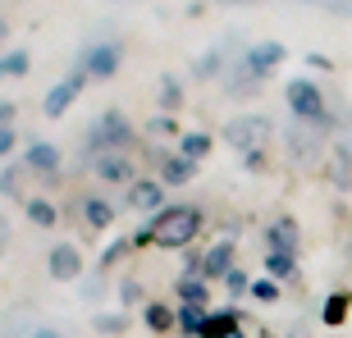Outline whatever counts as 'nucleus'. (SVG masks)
Wrapping results in <instances>:
<instances>
[{
    "mask_svg": "<svg viewBox=\"0 0 352 338\" xmlns=\"http://www.w3.org/2000/svg\"><path fill=\"white\" fill-rule=\"evenodd\" d=\"M133 142H138L133 124L119 115V110H105V115L87 128V142H82V165H91V160L105 156V151H129Z\"/></svg>",
    "mask_w": 352,
    "mask_h": 338,
    "instance_id": "f257e3e1",
    "label": "nucleus"
},
{
    "mask_svg": "<svg viewBox=\"0 0 352 338\" xmlns=\"http://www.w3.org/2000/svg\"><path fill=\"white\" fill-rule=\"evenodd\" d=\"M201 234V210L197 206H165L151 215V243L156 247H188Z\"/></svg>",
    "mask_w": 352,
    "mask_h": 338,
    "instance_id": "f03ea898",
    "label": "nucleus"
},
{
    "mask_svg": "<svg viewBox=\"0 0 352 338\" xmlns=\"http://www.w3.org/2000/svg\"><path fill=\"white\" fill-rule=\"evenodd\" d=\"M284 101H288V110H293V119L316 124V128H334V115H329V105H325V91L316 87L311 78H293L284 87Z\"/></svg>",
    "mask_w": 352,
    "mask_h": 338,
    "instance_id": "7ed1b4c3",
    "label": "nucleus"
},
{
    "mask_svg": "<svg viewBox=\"0 0 352 338\" xmlns=\"http://www.w3.org/2000/svg\"><path fill=\"white\" fill-rule=\"evenodd\" d=\"M270 133H274V124L265 115H238L224 124V142L234 146V151H243V156H252V151H265Z\"/></svg>",
    "mask_w": 352,
    "mask_h": 338,
    "instance_id": "20e7f679",
    "label": "nucleus"
},
{
    "mask_svg": "<svg viewBox=\"0 0 352 338\" xmlns=\"http://www.w3.org/2000/svg\"><path fill=\"white\" fill-rule=\"evenodd\" d=\"M124 65V46L119 41H87L78 51V69L87 78H115Z\"/></svg>",
    "mask_w": 352,
    "mask_h": 338,
    "instance_id": "39448f33",
    "label": "nucleus"
},
{
    "mask_svg": "<svg viewBox=\"0 0 352 338\" xmlns=\"http://www.w3.org/2000/svg\"><path fill=\"white\" fill-rule=\"evenodd\" d=\"M82 87H87V74H82V69H74L69 78H60L51 91H46V101H41V115H46V119H60L69 105L82 96Z\"/></svg>",
    "mask_w": 352,
    "mask_h": 338,
    "instance_id": "423d86ee",
    "label": "nucleus"
},
{
    "mask_svg": "<svg viewBox=\"0 0 352 338\" xmlns=\"http://www.w3.org/2000/svg\"><path fill=\"white\" fill-rule=\"evenodd\" d=\"M329 128H316V124H302V119H293L288 124V156L293 160H302V165H311L316 156H320V137H325Z\"/></svg>",
    "mask_w": 352,
    "mask_h": 338,
    "instance_id": "0eeeda50",
    "label": "nucleus"
},
{
    "mask_svg": "<svg viewBox=\"0 0 352 338\" xmlns=\"http://www.w3.org/2000/svg\"><path fill=\"white\" fill-rule=\"evenodd\" d=\"M46 274H51L55 284H74V279H82V251L74 247V243H55V247L46 251Z\"/></svg>",
    "mask_w": 352,
    "mask_h": 338,
    "instance_id": "6e6552de",
    "label": "nucleus"
},
{
    "mask_svg": "<svg viewBox=\"0 0 352 338\" xmlns=\"http://www.w3.org/2000/svg\"><path fill=\"white\" fill-rule=\"evenodd\" d=\"M284 60H288V51L279 46V41H256V46H248V51H243V65H248L261 82L270 78V74L284 65Z\"/></svg>",
    "mask_w": 352,
    "mask_h": 338,
    "instance_id": "1a4fd4ad",
    "label": "nucleus"
},
{
    "mask_svg": "<svg viewBox=\"0 0 352 338\" xmlns=\"http://www.w3.org/2000/svg\"><path fill=\"white\" fill-rule=\"evenodd\" d=\"M91 169H96V179H101V183H124V188L138 183V169H133V160L124 156V151H105V156H96Z\"/></svg>",
    "mask_w": 352,
    "mask_h": 338,
    "instance_id": "9d476101",
    "label": "nucleus"
},
{
    "mask_svg": "<svg viewBox=\"0 0 352 338\" xmlns=\"http://www.w3.org/2000/svg\"><path fill=\"white\" fill-rule=\"evenodd\" d=\"M298 247H302V229L293 215H279V220L265 224V251H293L298 256Z\"/></svg>",
    "mask_w": 352,
    "mask_h": 338,
    "instance_id": "9b49d317",
    "label": "nucleus"
},
{
    "mask_svg": "<svg viewBox=\"0 0 352 338\" xmlns=\"http://www.w3.org/2000/svg\"><path fill=\"white\" fill-rule=\"evenodd\" d=\"M133 210H146V215H160L165 210V183L160 179H138L129 188V196H124Z\"/></svg>",
    "mask_w": 352,
    "mask_h": 338,
    "instance_id": "f8f14e48",
    "label": "nucleus"
},
{
    "mask_svg": "<svg viewBox=\"0 0 352 338\" xmlns=\"http://www.w3.org/2000/svg\"><path fill=\"white\" fill-rule=\"evenodd\" d=\"M156 165H160V183H170V188H183V183L197 179V160L179 156V151H156Z\"/></svg>",
    "mask_w": 352,
    "mask_h": 338,
    "instance_id": "ddd939ff",
    "label": "nucleus"
},
{
    "mask_svg": "<svg viewBox=\"0 0 352 338\" xmlns=\"http://www.w3.org/2000/svg\"><path fill=\"white\" fill-rule=\"evenodd\" d=\"M325 179L339 188V192H352V146L343 142H334L329 146V160H325Z\"/></svg>",
    "mask_w": 352,
    "mask_h": 338,
    "instance_id": "4468645a",
    "label": "nucleus"
},
{
    "mask_svg": "<svg viewBox=\"0 0 352 338\" xmlns=\"http://www.w3.org/2000/svg\"><path fill=\"white\" fill-rule=\"evenodd\" d=\"M234 51H238V37L220 41V46H215V51H206V55H197V60H192V78L197 82H210L220 69H229V55H234Z\"/></svg>",
    "mask_w": 352,
    "mask_h": 338,
    "instance_id": "2eb2a0df",
    "label": "nucleus"
},
{
    "mask_svg": "<svg viewBox=\"0 0 352 338\" xmlns=\"http://www.w3.org/2000/svg\"><path fill=\"white\" fill-rule=\"evenodd\" d=\"M23 160H28V169L46 174V183L60 179V146H51V142H32V146L23 151Z\"/></svg>",
    "mask_w": 352,
    "mask_h": 338,
    "instance_id": "dca6fc26",
    "label": "nucleus"
},
{
    "mask_svg": "<svg viewBox=\"0 0 352 338\" xmlns=\"http://www.w3.org/2000/svg\"><path fill=\"white\" fill-rule=\"evenodd\" d=\"M229 270H234V238H220L201 260V279H224Z\"/></svg>",
    "mask_w": 352,
    "mask_h": 338,
    "instance_id": "f3484780",
    "label": "nucleus"
},
{
    "mask_svg": "<svg viewBox=\"0 0 352 338\" xmlns=\"http://www.w3.org/2000/svg\"><path fill=\"white\" fill-rule=\"evenodd\" d=\"M142 320H146V329H151V334H174V329H179V311H170L165 302H146V306H142Z\"/></svg>",
    "mask_w": 352,
    "mask_h": 338,
    "instance_id": "a211bd4d",
    "label": "nucleus"
},
{
    "mask_svg": "<svg viewBox=\"0 0 352 338\" xmlns=\"http://www.w3.org/2000/svg\"><path fill=\"white\" fill-rule=\"evenodd\" d=\"M224 87H229V96H252V91L261 87V78L238 60V65H229V74H224Z\"/></svg>",
    "mask_w": 352,
    "mask_h": 338,
    "instance_id": "6ab92c4d",
    "label": "nucleus"
},
{
    "mask_svg": "<svg viewBox=\"0 0 352 338\" xmlns=\"http://www.w3.org/2000/svg\"><path fill=\"white\" fill-rule=\"evenodd\" d=\"M115 215L119 210L105 201V196H82V220L91 224V229H110L115 224Z\"/></svg>",
    "mask_w": 352,
    "mask_h": 338,
    "instance_id": "aec40b11",
    "label": "nucleus"
},
{
    "mask_svg": "<svg viewBox=\"0 0 352 338\" xmlns=\"http://www.w3.org/2000/svg\"><path fill=\"white\" fill-rule=\"evenodd\" d=\"M348 311H352V293H329L325 306H320V325L339 329L343 320H348Z\"/></svg>",
    "mask_w": 352,
    "mask_h": 338,
    "instance_id": "412c9836",
    "label": "nucleus"
},
{
    "mask_svg": "<svg viewBox=\"0 0 352 338\" xmlns=\"http://www.w3.org/2000/svg\"><path fill=\"white\" fill-rule=\"evenodd\" d=\"M238 334V311H210L201 338H234Z\"/></svg>",
    "mask_w": 352,
    "mask_h": 338,
    "instance_id": "4be33fe9",
    "label": "nucleus"
},
{
    "mask_svg": "<svg viewBox=\"0 0 352 338\" xmlns=\"http://www.w3.org/2000/svg\"><path fill=\"white\" fill-rule=\"evenodd\" d=\"M210 133H179V156H188V160H206L210 156Z\"/></svg>",
    "mask_w": 352,
    "mask_h": 338,
    "instance_id": "5701e85b",
    "label": "nucleus"
},
{
    "mask_svg": "<svg viewBox=\"0 0 352 338\" xmlns=\"http://www.w3.org/2000/svg\"><path fill=\"white\" fill-rule=\"evenodd\" d=\"M23 210H28V220L37 224V229H55V220H60V210H55L46 196H32V201H23Z\"/></svg>",
    "mask_w": 352,
    "mask_h": 338,
    "instance_id": "b1692460",
    "label": "nucleus"
},
{
    "mask_svg": "<svg viewBox=\"0 0 352 338\" xmlns=\"http://www.w3.org/2000/svg\"><path fill=\"white\" fill-rule=\"evenodd\" d=\"M206 306H179V334L188 338H201V329H206Z\"/></svg>",
    "mask_w": 352,
    "mask_h": 338,
    "instance_id": "393cba45",
    "label": "nucleus"
},
{
    "mask_svg": "<svg viewBox=\"0 0 352 338\" xmlns=\"http://www.w3.org/2000/svg\"><path fill=\"white\" fill-rule=\"evenodd\" d=\"M265 274H270V279L298 274V256H293V251H265Z\"/></svg>",
    "mask_w": 352,
    "mask_h": 338,
    "instance_id": "a878e982",
    "label": "nucleus"
},
{
    "mask_svg": "<svg viewBox=\"0 0 352 338\" xmlns=\"http://www.w3.org/2000/svg\"><path fill=\"white\" fill-rule=\"evenodd\" d=\"M28 69H32V55H28V51H10V55H0V82H5V78H23Z\"/></svg>",
    "mask_w": 352,
    "mask_h": 338,
    "instance_id": "bb28decb",
    "label": "nucleus"
},
{
    "mask_svg": "<svg viewBox=\"0 0 352 338\" xmlns=\"http://www.w3.org/2000/svg\"><path fill=\"white\" fill-rule=\"evenodd\" d=\"M179 105H183V87H179V78H174V74H160V110H165V115H174Z\"/></svg>",
    "mask_w": 352,
    "mask_h": 338,
    "instance_id": "cd10ccee",
    "label": "nucleus"
},
{
    "mask_svg": "<svg viewBox=\"0 0 352 338\" xmlns=\"http://www.w3.org/2000/svg\"><path fill=\"white\" fill-rule=\"evenodd\" d=\"M179 297H183V306H206V297H210L206 279H179Z\"/></svg>",
    "mask_w": 352,
    "mask_h": 338,
    "instance_id": "c85d7f7f",
    "label": "nucleus"
},
{
    "mask_svg": "<svg viewBox=\"0 0 352 338\" xmlns=\"http://www.w3.org/2000/svg\"><path fill=\"white\" fill-rule=\"evenodd\" d=\"M91 329H96V334H105V338H115V334H124V329H129V315L119 311V315H96V320H91Z\"/></svg>",
    "mask_w": 352,
    "mask_h": 338,
    "instance_id": "c756f323",
    "label": "nucleus"
},
{
    "mask_svg": "<svg viewBox=\"0 0 352 338\" xmlns=\"http://www.w3.org/2000/svg\"><path fill=\"white\" fill-rule=\"evenodd\" d=\"M252 297L265 302V306H270V302H279V279H270V274H265V279H252Z\"/></svg>",
    "mask_w": 352,
    "mask_h": 338,
    "instance_id": "7c9ffc66",
    "label": "nucleus"
},
{
    "mask_svg": "<svg viewBox=\"0 0 352 338\" xmlns=\"http://www.w3.org/2000/svg\"><path fill=\"white\" fill-rule=\"evenodd\" d=\"M224 288H229V297H243V293H252V279L234 265V270L224 274Z\"/></svg>",
    "mask_w": 352,
    "mask_h": 338,
    "instance_id": "2f4dec72",
    "label": "nucleus"
},
{
    "mask_svg": "<svg viewBox=\"0 0 352 338\" xmlns=\"http://www.w3.org/2000/svg\"><path fill=\"white\" fill-rule=\"evenodd\" d=\"M133 251V238H119V243H110V247H105V256H101V270H110V265H115V260H124Z\"/></svg>",
    "mask_w": 352,
    "mask_h": 338,
    "instance_id": "473e14b6",
    "label": "nucleus"
},
{
    "mask_svg": "<svg viewBox=\"0 0 352 338\" xmlns=\"http://www.w3.org/2000/svg\"><path fill=\"white\" fill-rule=\"evenodd\" d=\"M101 293H105V279H101V270H96V274H82V297H87V302H96Z\"/></svg>",
    "mask_w": 352,
    "mask_h": 338,
    "instance_id": "72a5a7b5",
    "label": "nucleus"
},
{
    "mask_svg": "<svg viewBox=\"0 0 352 338\" xmlns=\"http://www.w3.org/2000/svg\"><path fill=\"white\" fill-rule=\"evenodd\" d=\"M119 302L138 306V302H142V284H138V279H124V284H119Z\"/></svg>",
    "mask_w": 352,
    "mask_h": 338,
    "instance_id": "f704fd0d",
    "label": "nucleus"
},
{
    "mask_svg": "<svg viewBox=\"0 0 352 338\" xmlns=\"http://www.w3.org/2000/svg\"><path fill=\"white\" fill-rule=\"evenodd\" d=\"M320 10L334 19H352V0H320Z\"/></svg>",
    "mask_w": 352,
    "mask_h": 338,
    "instance_id": "c9c22d12",
    "label": "nucleus"
},
{
    "mask_svg": "<svg viewBox=\"0 0 352 338\" xmlns=\"http://www.w3.org/2000/svg\"><path fill=\"white\" fill-rule=\"evenodd\" d=\"M0 192H5V196L19 192V169H0Z\"/></svg>",
    "mask_w": 352,
    "mask_h": 338,
    "instance_id": "e433bc0d",
    "label": "nucleus"
},
{
    "mask_svg": "<svg viewBox=\"0 0 352 338\" xmlns=\"http://www.w3.org/2000/svg\"><path fill=\"white\" fill-rule=\"evenodd\" d=\"M307 65H311V69H320V74H334V69H339L334 60H329V55H320V51H311V55H307Z\"/></svg>",
    "mask_w": 352,
    "mask_h": 338,
    "instance_id": "4c0bfd02",
    "label": "nucleus"
},
{
    "mask_svg": "<svg viewBox=\"0 0 352 338\" xmlns=\"http://www.w3.org/2000/svg\"><path fill=\"white\" fill-rule=\"evenodd\" d=\"M14 142H19V137H14V128H5V133H0V160H5V156L14 151Z\"/></svg>",
    "mask_w": 352,
    "mask_h": 338,
    "instance_id": "58836bf2",
    "label": "nucleus"
},
{
    "mask_svg": "<svg viewBox=\"0 0 352 338\" xmlns=\"http://www.w3.org/2000/svg\"><path fill=\"white\" fill-rule=\"evenodd\" d=\"M5 128H14V105L10 101H0V133Z\"/></svg>",
    "mask_w": 352,
    "mask_h": 338,
    "instance_id": "ea45409f",
    "label": "nucleus"
},
{
    "mask_svg": "<svg viewBox=\"0 0 352 338\" xmlns=\"http://www.w3.org/2000/svg\"><path fill=\"white\" fill-rule=\"evenodd\" d=\"M151 133H174V119L170 115H156V119H151Z\"/></svg>",
    "mask_w": 352,
    "mask_h": 338,
    "instance_id": "a19ab883",
    "label": "nucleus"
},
{
    "mask_svg": "<svg viewBox=\"0 0 352 338\" xmlns=\"http://www.w3.org/2000/svg\"><path fill=\"white\" fill-rule=\"evenodd\" d=\"M243 165L256 174V169H265V151H252V156H243Z\"/></svg>",
    "mask_w": 352,
    "mask_h": 338,
    "instance_id": "79ce46f5",
    "label": "nucleus"
},
{
    "mask_svg": "<svg viewBox=\"0 0 352 338\" xmlns=\"http://www.w3.org/2000/svg\"><path fill=\"white\" fill-rule=\"evenodd\" d=\"M133 247H151V224H146V229H138V234H133Z\"/></svg>",
    "mask_w": 352,
    "mask_h": 338,
    "instance_id": "37998d69",
    "label": "nucleus"
},
{
    "mask_svg": "<svg viewBox=\"0 0 352 338\" xmlns=\"http://www.w3.org/2000/svg\"><path fill=\"white\" fill-rule=\"evenodd\" d=\"M32 338H65V334H60V329H46V325H41V329H32Z\"/></svg>",
    "mask_w": 352,
    "mask_h": 338,
    "instance_id": "c03bdc74",
    "label": "nucleus"
},
{
    "mask_svg": "<svg viewBox=\"0 0 352 338\" xmlns=\"http://www.w3.org/2000/svg\"><path fill=\"white\" fill-rule=\"evenodd\" d=\"M284 338H311V329H307V325H293V329H288Z\"/></svg>",
    "mask_w": 352,
    "mask_h": 338,
    "instance_id": "a18cd8bd",
    "label": "nucleus"
},
{
    "mask_svg": "<svg viewBox=\"0 0 352 338\" xmlns=\"http://www.w3.org/2000/svg\"><path fill=\"white\" fill-rule=\"evenodd\" d=\"M5 37H10V23H5V19H0V46H5Z\"/></svg>",
    "mask_w": 352,
    "mask_h": 338,
    "instance_id": "49530a36",
    "label": "nucleus"
},
{
    "mask_svg": "<svg viewBox=\"0 0 352 338\" xmlns=\"http://www.w3.org/2000/svg\"><path fill=\"white\" fill-rule=\"evenodd\" d=\"M0 251H5V220H0Z\"/></svg>",
    "mask_w": 352,
    "mask_h": 338,
    "instance_id": "de8ad7c7",
    "label": "nucleus"
},
{
    "mask_svg": "<svg viewBox=\"0 0 352 338\" xmlns=\"http://www.w3.org/2000/svg\"><path fill=\"white\" fill-rule=\"evenodd\" d=\"M234 338H248V334H243V329H238V334H234Z\"/></svg>",
    "mask_w": 352,
    "mask_h": 338,
    "instance_id": "09e8293b",
    "label": "nucleus"
}]
</instances>
